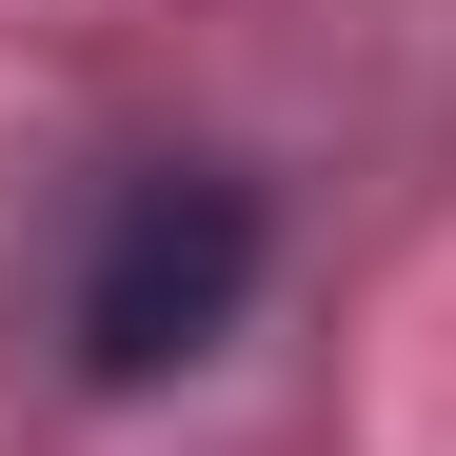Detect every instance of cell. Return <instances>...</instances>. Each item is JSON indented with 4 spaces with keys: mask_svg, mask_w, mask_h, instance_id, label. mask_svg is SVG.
<instances>
[{
    "mask_svg": "<svg viewBox=\"0 0 456 456\" xmlns=\"http://www.w3.org/2000/svg\"><path fill=\"white\" fill-rule=\"evenodd\" d=\"M239 297H258V199L218 179V159H159V179H119L100 218V258H80V377H179L239 338Z\"/></svg>",
    "mask_w": 456,
    "mask_h": 456,
    "instance_id": "cell-1",
    "label": "cell"
}]
</instances>
